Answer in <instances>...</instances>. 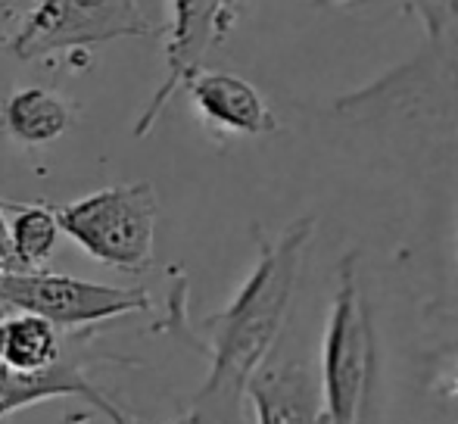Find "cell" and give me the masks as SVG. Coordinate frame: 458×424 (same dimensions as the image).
Segmentation results:
<instances>
[{
  "label": "cell",
  "instance_id": "cell-1",
  "mask_svg": "<svg viewBox=\"0 0 458 424\" xmlns=\"http://www.w3.org/2000/svg\"><path fill=\"white\" fill-rule=\"evenodd\" d=\"M315 228L318 218L306 212L277 237L259 234L253 272L222 312L203 321L209 334V375L191 409L197 424H243L247 384L281 337Z\"/></svg>",
  "mask_w": 458,
  "mask_h": 424
},
{
  "label": "cell",
  "instance_id": "cell-2",
  "mask_svg": "<svg viewBox=\"0 0 458 424\" xmlns=\"http://www.w3.org/2000/svg\"><path fill=\"white\" fill-rule=\"evenodd\" d=\"M374 375H377V340L365 297L359 253L344 256L337 266L325 340H321V400L327 424H368Z\"/></svg>",
  "mask_w": 458,
  "mask_h": 424
},
{
  "label": "cell",
  "instance_id": "cell-3",
  "mask_svg": "<svg viewBox=\"0 0 458 424\" xmlns=\"http://www.w3.org/2000/svg\"><path fill=\"white\" fill-rule=\"evenodd\" d=\"M157 216L159 200L150 182L113 184L56 209L63 234L119 272H144L153 262Z\"/></svg>",
  "mask_w": 458,
  "mask_h": 424
},
{
  "label": "cell",
  "instance_id": "cell-4",
  "mask_svg": "<svg viewBox=\"0 0 458 424\" xmlns=\"http://www.w3.org/2000/svg\"><path fill=\"white\" fill-rule=\"evenodd\" d=\"M150 31L140 0H38L6 50L16 60L35 63L119 38H147Z\"/></svg>",
  "mask_w": 458,
  "mask_h": 424
},
{
  "label": "cell",
  "instance_id": "cell-5",
  "mask_svg": "<svg viewBox=\"0 0 458 424\" xmlns=\"http://www.w3.org/2000/svg\"><path fill=\"white\" fill-rule=\"evenodd\" d=\"M0 306L13 312H29L50 321L60 331H79L97 321H109L140 312L150 306L144 287H113L69 275L38 272H0Z\"/></svg>",
  "mask_w": 458,
  "mask_h": 424
},
{
  "label": "cell",
  "instance_id": "cell-6",
  "mask_svg": "<svg viewBox=\"0 0 458 424\" xmlns=\"http://www.w3.org/2000/svg\"><path fill=\"white\" fill-rule=\"evenodd\" d=\"M243 0H169V25H165V79L134 122V138L150 134L165 104L184 91V85L203 69L212 47L228 38L241 16Z\"/></svg>",
  "mask_w": 458,
  "mask_h": 424
},
{
  "label": "cell",
  "instance_id": "cell-7",
  "mask_svg": "<svg viewBox=\"0 0 458 424\" xmlns=\"http://www.w3.org/2000/svg\"><path fill=\"white\" fill-rule=\"evenodd\" d=\"M85 365H88L85 343L75 340L72 331H66V346L56 356V362H50L47 369L29 371V375H16V371L0 369V419L19 412L25 406H38L44 400L79 396V400L91 403L94 409H100L113 424H131V419H125V412L103 390L94 387V381H88Z\"/></svg>",
  "mask_w": 458,
  "mask_h": 424
},
{
  "label": "cell",
  "instance_id": "cell-8",
  "mask_svg": "<svg viewBox=\"0 0 458 424\" xmlns=\"http://www.w3.org/2000/svg\"><path fill=\"white\" fill-rule=\"evenodd\" d=\"M247 400L256 424H327L321 384L302 362H262L250 377Z\"/></svg>",
  "mask_w": 458,
  "mask_h": 424
},
{
  "label": "cell",
  "instance_id": "cell-9",
  "mask_svg": "<svg viewBox=\"0 0 458 424\" xmlns=\"http://www.w3.org/2000/svg\"><path fill=\"white\" fill-rule=\"evenodd\" d=\"M184 91L191 94L193 106L199 109V115H203L212 128L243 134V138L272 134L277 128V119L272 113V106L266 104V98H262L247 79H241V75H234V72H209V69H199L184 85Z\"/></svg>",
  "mask_w": 458,
  "mask_h": 424
},
{
  "label": "cell",
  "instance_id": "cell-10",
  "mask_svg": "<svg viewBox=\"0 0 458 424\" xmlns=\"http://www.w3.org/2000/svg\"><path fill=\"white\" fill-rule=\"evenodd\" d=\"M75 109L50 88H16L0 106V128L25 147H47L69 131Z\"/></svg>",
  "mask_w": 458,
  "mask_h": 424
},
{
  "label": "cell",
  "instance_id": "cell-11",
  "mask_svg": "<svg viewBox=\"0 0 458 424\" xmlns=\"http://www.w3.org/2000/svg\"><path fill=\"white\" fill-rule=\"evenodd\" d=\"M66 346V331L54 327L50 321L29 316V312H13L0 316V369L29 375L41 371Z\"/></svg>",
  "mask_w": 458,
  "mask_h": 424
},
{
  "label": "cell",
  "instance_id": "cell-12",
  "mask_svg": "<svg viewBox=\"0 0 458 424\" xmlns=\"http://www.w3.org/2000/svg\"><path fill=\"white\" fill-rule=\"evenodd\" d=\"M4 212H10V253H13V268L16 272H38L44 268V262L54 256L56 241H60V222L56 212L44 203H13L0 200Z\"/></svg>",
  "mask_w": 458,
  "mask_h": 424
},
{
  "label": "cell",
  "instance_id": "cell-13",
  "mask_svg": "<svg viewBox=\"0 0 458 424\" xmlns=\"http://www.w3.org/2000/svg\"><path fill=\"white\" fill-rule=\"evenodd\" d=\"M38 0H0V44H10Z\"/></svg>",
  "mask_w": 458,
  "mask_h": 424
},
{
  "label": "cell",
  "instance_id": "cell-14",
  "mask_svg": "<svg viewBox=\"0 0 458 424\" xmlns=\"http://www.w3.org/2000/svg\"><path fill=\"white\" fill-rule=\"evenodd\" d=\"M0 272H13L10 231H6V212H4V203H0Z\"/></svg>",
  "mask_w": 458,
  "mask_h": 424
},
{
  "label": "cell",
  "instance_id": "cell-15",
  "mask_svg": "<svg viewBox=\"0 0 458 424\" xmlns=\"http://www.w3.org/2000/svg\"><path fill=\"white\" fill-rule=\"evenodd\" d=\"M350 4H362V0H315V6H350Z\"/></svg>",
  "mask_w": 458,
  "mask_h": 424
},
{
  "label": "cell",
  "instance_id": "cell-16",
  "mask_svg": "<svg viewBox=\"0 0 458 424\" xmlns=\"http://www.w3.org/2000/svg\"><path fill=\"white\" fill-rule=\"evenodd\" d=\"M175 424H197V419H193V415H191V412H187V415H184V419H178Z\"/></svg>",
  "mask_w": 458,
  "mask_h": 424
},
{
  "label": "cell",
  "instance_id": "cell-17",
  "mask_svg": "<svg viewBox=\"0 0 458 424\" xmlns=\"http://www.w3.org/2000/svg\"><path fill=\"white\" fill-rule=\"evenodd\" d=\"M449 16H458V0H449Z\"/></svg>",
  "mask_w": 458,
  "mask_h": 424
},
{
  "label": "cell",
  "instance_id": "cell-18",
  "mask_svg": "<svg viewBox=\"0 0 458 424\" xmlns=\"http://www.w3.org/2000/svg\"><path fill=\"white\" fill-rule=\"evenodd\" d=\"M455 394H458V377H455Z\"/></svg>",
  "mask_w": 458,
  "mask_h": 424
}]
</instances>
